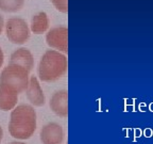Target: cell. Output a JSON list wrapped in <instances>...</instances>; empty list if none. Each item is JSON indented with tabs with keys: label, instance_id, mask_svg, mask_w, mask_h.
Segmentation results:
<instances>
[{
	"label": "cell",
	"instance_id": "cell-7",
	"mask_svg": "<svg viewBox=\"0 0 153 144\" xmlns=\"http://www.w3.org/2000/svg\"><path fill=\"white\" fill-rule=\"evenodd\" d=\"M27 98L34 107H43L46 103L45 94L42 89L39 80L36 76H31L26 90Z\"/></svg>",
	"mask_w": 153,
	"mask_h": 144
},
{
	"label": "cell",
	"instance_id": "cell-19",
	"mask_svg": "<svg viewBox=\"0 0 153 144\" xmlns=\"http://www.w3.org/2000/svg\"><path fill=\"white\" fill-rule=\"evenodd\" d=\"M150 108H151V110L153 111V105H151V107H150Z\"/></svg>",
	"mask_w": 153,
	"mask_h": 144
},
{
	"label": "cell",
	"instance_id": "cell-3",
	"mask_svg": "<svg viewBox=\"0 0 153 144\" xmlns=\"http://www.w3.org/2000/svg\"><path fill=\"white\" fill-rule=\"evenodd\" d=\"M29 75L30 73L24 67L15 64H9L0 74V84H5L20 94L28 88L30 79Z\"/></svg>",
	"mask_w": 153,
	"mask_h": 144
},
{
	"label": "cell",
	"instance_id": "cell-4",
	"mask_svg": "<svg viewBox=\"0 0 153 144\" xmlns=\"http://www.w3.org/2000/svg\"><path fill=\"white\" fill-rule=\"evenodd\" d=\"M5 35L11 43L22 45L25 44L31 34V30L25 19L20 17H12L4 22Z\"/></svg>",
	"mask_w": 153,
	"mask_h": 144
},
{
	"label": "cell",
	"instance_id": "cell-10",
	"mask_svg": "<svg viewBox=\"0 0 153 144\" xmlns=\"http://www.w3.org/2000/svg\"><path fill=\"white\" fill-rule=\"evenodd\" d=\"M18 95L19 94L12 88L5 84H0V110H13L17 106Z\"/></svg>",
	"mask_w": 153,
	"mask_h": 144
},
{
	"label": "cell",
	"instance_id": "cell-6",
	"mask_svg": "<svg viewBox=\"0 0 153 144\" xmlns=\"http://www.w3.org/2000/svg\"><path fill=\"white\" fill-rule=\"evenodd\" d=\"M39 139L43 144H62L64 130L57 123H48L41 129Z\"/></svg>",
	"mask_w": 153,
	"mask_h": 144
},
{
	"label": "cell",
	"instance_id": "cell-16",
	"mask_svg": "<svg viewBox=\"0 0 153 144\" xmlns=\"http://www.w3.org/2000/svg\"><path fill=\"white\" fill-rule=\"evenodd\" d=\"M3 62H4V55H3L2 49H1V47H0V68L2 67Z\"/></svg>",
	"mask_w": 153,
	"mask_h": 144
},
{
	"label": "cell",
	"instance_id": "cell-12",
	"mask_svg": "<svg viewBox=\"0 0 153 144\" xmlns=\"http://www.w3.org/2000/svg\"><path fill=\"white\" fill-rule=\"evenodd\" d=\"M24 5L25 0H0V11L5 13H16Z\"/></svg>",
	"mask_w": 153,
	"mask_h": 144
},
{
	"label": "cell",
	"instance_id": "cell-14",
	"mask_svg": "<svg viewBox=\"0 0 153 144\" xmlns=\"http://www.w3.org/2000/svg\"><path fill=\"white\" fill-rule=\"evenodd\" d=\"M143 134H145V137L150 138V137H152L153 131H152V129H151V128H146V129H145V131H143Z\"/></svg>",
	"mask_w": 153,
	"mask_h": 144
},
{
	"label": "cell",
	"instance_id": "cell-11",
	"mask_svg": "<svg viewBox=\"0 0 153 144\" xmlns=\"http://www.w3.org/2000/svg\"><path fill=\"white\" fill-rule=\"evenodd\" d=\"M49 25H50V20H49L47 13L39 12L32 16L30 30L34 34H43L48 30Z\"/></svg>",
	"mask_w": 153,
	"mask_h": 144
},
{
	"label": "cell",
	"instance_id": "cell-15",
	"mask_svg": "<svg viewBox=\"0 0 153 144\" xmlns=\"http://www.w3.org/2000/svg\"><path fill=\"white\" fill-rule=\"evenodd\" d=\"M3 28H4V19H3V16L0 14V34L2 33Z\"/></svg>",
	"mask_w": 153,
	"mask_h": 144
},
{
	"label": "cell",
	"instance_id": "cell-5",
	"mask_svg": "<svg viewBox=\"0 0 153 144\" xmlns=\"http://www.w3.org/2000/svg\"><path fill=\"white\" fill-rule=\"evenodd\" d=\"M46 43L49 47L62 53L68 52V29L64 26L55 27L46 34Z\"/></svg>",
	"mask_w": 153,
	"mask_h": 144
},
{
	"label": "cell",
	"instance_id": "cell-8",
	"mask_svg": "<svg viewBox=\"0 0 153 144\" xmlns=\"http://www.w3.org/2000/svg\"><path fill=\"white\" fill-rule=\"evenodd\" d=\"M50 109L54 114L61 118L68 116V92L66 90H60L53 93L49 101Z\"/></svg>",
	"mask_w": 153,
	"mask_h": 144
},
{
	"label": "cell",
	"instance_id": "cell-1",
	"mask_svg": "<svg viewBox=\"0 0 153 144\" xmlns=\"http://www.w3.org/2000/svg\"><path fill=\"white\" fill-rule=\"evenodd\" d=\"M36 112L32 106H16L11 112L9 132L17 140H27L36 130Z\"/></svg>",
	"mask_w": 153,
	"mask_h": 144
},
{
	"label": "cell",
	"instance_id": "cell-17",
	"mask_svg": "<svg viewBox=\"0 0 153 144\" xmlns=\"http://www.w3.org/2000/svg\"><path fill=\"white\" fill-rule=\"evenodd\" d=\"M2 138H3V129L1 127V125H0V142L2 141Z\"/></svg>",
	"mask_w": 153,
	"mask_h": 144
},
{
	"label": "cell",
	"instance_id": "cell-2",
	"mask_svg": "<svg viewBox=\"0 0 153 144\" xmlns=\"http://www.w3.org/2000/svg\"><path fill=\"white\" fill-rule=\"evenodd\" d=\"M68 61L66 55L56 50H47L38 63V79L43 82H53L67 73Z\"/></svg>",
	"mask_w": 153,
	"mask_h": 144
},
{
	"label": "cell",
	"instance_id": "cell-9",
	"mask_svg": "<svg viewBox=\"0 0 153 144\" xmlns=\"http://www.w3.org/2000/svg\"><path fill=\"white\" fill-rule=\"evenodd\" d=\"M9 64H15V65H18V66H22L30 73L34 66L33 55H32V52L29 50L28 48L26 47L19 48V49L15 50L11 55Z\"/></svg>",
	"mask_w": 153,
	"mask_h": 144
},
{
	"label": "cell",
	"instance_id": "cell-13",
	"mask_svg": "<svg viewBox=\"0 0 153 144\" xmlns=\"http://www.w3.org/2000/svg\"><path fill=\"white\" fill-rule=\"evenodd\" d=\"M53 7L62 13L68 12V0H50Z\"/></svg>",
	"mask_w": 153,
	"mask_h": 144
},
{
	"label": "cell",
	"instance_id": "cell-18",
	"mask_svg": "<svg viewBox=\"0 0 153 144\" xmlns=\"http://www.w3.org/2000/svg\"><path fill=\"white\" fill-rule=\"evenodd\" d=\"M10 144H26V143H24V142H19V141H13Z\"/></svg>",
	"mask_w": 153,
	"mask_h": 144
}]
</instances>
